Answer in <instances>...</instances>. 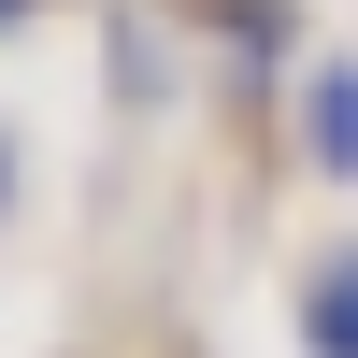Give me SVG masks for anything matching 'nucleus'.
I'll return each instance as SVG.
<instances>
[{"label":"nucleus","instance_id":"nucleus-1","mask_svg":"<svg viewBox=\"0 0 358 358\" xmlns=\"http://www.w3.org/2000/svg\"><path fill=\"white\" fill-rule=\"evenodd\" d=\"M301 143H315L330 187H358V57H315L301 72Z\"/></svg>","mask_w":358,"mask_h":358},{"label":"nucleus","instance_id":"nucleus-2","mask_svg":"<svg viewBox=\"0 0 358 358\" xmlns=\"http://www.w3.org/2000/svg\"><path fill=\"white\" fill-rule=\"evenodd\" d=\"M301 358H358V244L301 273Z\"/></svg>","mask_w":358,"mask_h":358},{"label":"nucleus","instance_id":"nucleus-3","mask_svg":"<svg viewBox=\"0 0 358 358\" xmlns=\"http://www.w3.org/2000/svg\"><path fill=\"white\" fill-rule=\"evenodd\" d=\"M15 15H29V0H0V29H15Z\"/></svg>","mask_w":358,"mask_h":358},{"label":"nucleus","instance_id":"nucleus-4","mask_svg":"<svg viewBox=\"0 0 358 358\" xmlns=\"http://www.w3.org/2000/svg\"><path fill=\"white\" fill-rule=\"evenodd\" d=\"M0 187H15V172H0Z\"/></svg>","mask_w":358,"mask_h":358}]
</instances>
